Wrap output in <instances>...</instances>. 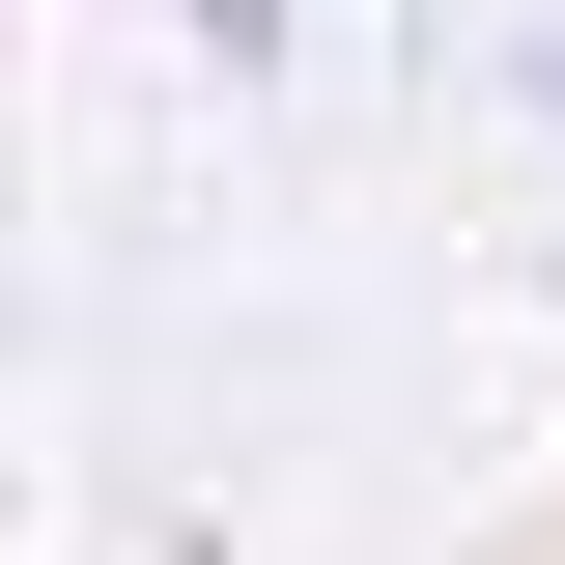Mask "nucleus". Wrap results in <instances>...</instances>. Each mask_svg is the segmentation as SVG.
Returning <instances> with one entry per match:
<instances>
[{
    "label": "nucleus",
    "instance_id": "nucleus-1",
    "mask_svg": "<svg viewBox=\"0 0 565 565\" xmlns=\"http://www.w3.org/2000/svg\"><path fill=\"white\" fill-rule=\"evenodd\" d=\"M170 29H199V57H226V85H255V57H282V29H311V0H170Z\"/></svg>",
    "mask_w": 565,
    "mask_h": 565
},
{
    "label": "nucleus",
    "instance_id": "nucleus-2",
    "mask_svg": "<svg viewBox=\"0 0 565 565\" xmlns=\"http://www.w3.org/2000/svg\"><path fill=\"white\" fill-rule=\"evenodd\" d=\"M537 114H565V57H537Z\"/></svg>",
    "mask_w": 565,
    "mask_h": 565
}]
</instances>
